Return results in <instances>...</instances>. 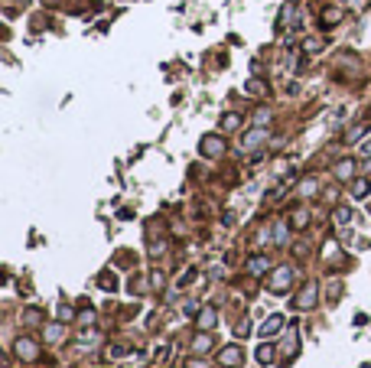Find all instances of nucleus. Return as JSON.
<instances>
[{
    "label": "nucleus",
    "mask_w": 371,
    "mask_h": 368,
    "mask_svg": "<svg viewBox=\"0 0 371 368\" xmlns=\"http://www.w3.org/2000/svg\"><path fill=\"white\" fill-rule=\"evenodd\" d=\"M13 352H16V359H23V362H33V359H39V349H36V342H30V339H16Z\"/></svg>",
    "instance_id": "nucleus-1"
},
{
    "label": "nucleus",
    "mask_w": 371,
    "mask_h": 368,
    "mask_svg": "<svg viewBox=\"0 0 371 368\" xmlns=\"http://www.w3.org/2000/svg\"><path fill=\"white\" fill-rule=\"evenodd\" d=\"M290 280H293V271L290 267H280V271H274V277H271V290H286L290 287Z\"/></svg>",
    "instance_id": "nucleus-2"
},
{
    "label": "nucleus",
    "mask_w": 371,
    "mask_h": 368,
    "mask_svg": "<svg viewBox=\"0 0 371 368\" xmlns=\"http://www.w3.org/2000/svg\"><path fill=\"white\" fill-rule=\"evenodd\" d=\"M218 362H222L225 368H238V365H241V349H238V345H228V349H222Z\"/></svg>",
    "instance_id": "nucleus-3"
},
{
    "label": "nucleus",
    "mask_w": 371,
    "mask_h": 368,
    "mask_svg": "<svg viewBox=\"0 0 371 368\" xmlns=\"http://www.w3.org/2000/svg\"><path fill=\"white\" fill-rule=\"evenodd\" d=\"M313 300H316V290H313V283H309V287H303V293H300V300H296V306H300V310H309V306H313Z\"/></svg>",
    "instance_id": "nucleus-4"
},
{
    "label": "nucleus",
    "mask_w": 371,
    "mask_h": 368,
    "mask_svg": "<svg viewBox=\"0 0 371 368\" xmlns=\"http://www.w3.org/2000/svg\"><path fill=\"white\" fill-rule=\"evenodd\" d=\"M283 326V320H280V316H271V320L264 322V329H261V336H274V332H277V329Z\"/></svg>",
    "instance_id": "nucleus-5"
},
{
    "label": "nucleus",
    "mask_w": 371,
    "mask_h": 368,
    "mask_svg": "<svg viewBox=\"0 0 371 368\" xmlns=\"http://www.w3.org/2000/svg\"><path fill=\"white\" fill-rule=\"evenodd\" d=\"M199 326H202V329L215 326V310H202V316H199Z\"/></svg>",
    "instance_id": "nucleus-6"
},
{
    "label": "nucleus",
    "mask_w": 371,
    "mask_h": 368,
    "mask_svg": "<svg viewBox=\"0 0 371 368\" xmlns=\"http://www.w3.org/2000/svg\"><path fill=\"white\" fill-rule=\"evenodd\" d=\"M257 362H261V365L274 362V349H271V345H261V349H257Z\"/></svg>",
    "instance_id": "nucleus-7"
},
{
    "label": "nucleus",
    "mask_w": 371,
    "mask_h": 368,
    "mask_svg": "<svg viewBox=\"0 0 371 368\" xmlns=\"http://www.w3.org/2000/svg\"><path fill=\"white\" fill-rule=\"evenodd\" d=\"M209 342H212L209 336H199V339H195V352H205V349H209Z\"/></svg>",
    "instance_id": "nucleus-8"
},
{
    "label": "nucleus",
    "mask_w": 371,
    "mask_h": 368,
    "mask_svg": "<svg viewBox=\"0 0 371 368\" xmlns=\"http://www.w3.org/2000/svg\"><path fill=\"white\" fill-rule=\"evenodd\" d=\"M264 267H267V264H264V258H254V261H251V271H254V274H257V271H264Z\"/></svg>",
    "instance_id": "nucleus-9"
},
{
    "label": "nucleus",
    "mask_w": 371,
    "mask_h": 368,
    "mask_svg": "<svg viewBox=\"0 0 371 368\" xmlns=\"http://www.w3.org/2000/svg\"><path fill=\"white\" fill-rule=\"evenodd\" d=\"M23 320L26 322H39V313H36V310H30V313H23Z\"/></svg>",
    "instance_id": "nucleus-10"
}]
</instances>
